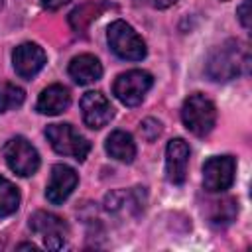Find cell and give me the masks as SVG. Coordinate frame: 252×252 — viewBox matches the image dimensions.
I'll return each instance as SVG.
<instances>
[{
	"label": "cell",
	"instance_id": "cell-1",
	"mask_svg": "<svg viewBox=\"0 0 252 252\" xmlns=\"http://www.w3.org/2000/svg\"><path fill=\"white\" fill-rule=\"evenodd\" d=\"M250 65L248 47L238 39H226L217 45L207 57V75L213 81H230L242 75Z\"/></svg>",
	"mask_w": 252,
	"mask_h": 252
},
{
	"label": "cell",
	"instance_id": "cell-2",
	"mask_svg": "<svg viewBox=\"0 0 252 252\" xmlns=\"http://www.w3.org/2000/svg\"><path fill=\"white\" fill-rule=\"evenodd\" d=\"M181 120L185 128L195 136H207L217 122L215 102L203 93H193L185 98L181 106Z\"/></svg>",
	"mask_w": 252,
	"mask_h": 252
},
{
	"label": "cell",
	"instance_id": "cell-3",
	"mask_svg": "<svg viewBox=\"0 0 252 252\" xmlns=\"http://www.w3.org/2000/svg\"><path fill=\"white\" fill-rule=\"evenodd\" d=\"M106 39L110 49L128 61H142L146 57V43L138 32L124 20H114L106 30Z\"/></svg>",
	"mask_w": 252,
	"mask_h": 252
},
{
	"label": "cell",
	"instance_id": "cell-4",
	"mask_svg": "<svg viewBox=\"0 0 252 252\" xmlns=\"http://www.w3.org/2000/svg\"><path fill=\"white\" fill-rule=\"evenodd\" d=\"M45 136L57 154L71 156L77 161H85L91 152V142L83 134H79L71 124H49L45 128Z\"/></svg>",
	"mask_w": 252,
	"mask_h": 252
},
{
	"label": "cell",
	"instance_id": "cell-5",
	"mask_svg": "<svg viewBox=\"0 0 252 252\" xmlns=\"http://www.w3.org/2000/svg\"><path fill=\"white\" fill-rule=\"evenodd\" d=\"M152 85H154V77L148 71L132 69V71H126L116 77V81L112 85V93L122 104L138 106L144 100L146 93L152 89Z\"/></svg>",
	"mask_w": 252,
	"mask_h": 252
},
{
	"label": "cell",
	"instance_id": "cell-6",
	"mask_svg": "<svg viewBox=\"0 0 252 252\" xmlns=\"http://www.w3.org/2000/svg\"><path fill=\"white\" fill-rule=\"evenodd\" d=\"M30 226L35 234L41 236L45 248L61 250L63 246H67L69 226H67L65 219H61L53 213H47V211H35L30 217Z\"/></svg>",
	"mask_w": 252,
	"mask_h": 252
},
{
	"label": "cell",
	"instance_id": "cell-7",
	"mask_svg": "<svg viewBox=\"0 0 252 252\" xmlns=\"http://www.w3.org/2000/svg\"><path fill=\"white\" fill-rule=\"evenodd\" d=\"M4 158L8 167L20 177H30L39 169V154L24 136H16L6 142Z\"/></svg>",
	"mask_w": 252,
	"mask_h": 252
},
{
	"label": "cell",
	"instance_id": "cell-8",
	"mask_svg": "<svg viewBox=\"0 0 252 252\" xmlns=\"http://www.w3.org/2000/svg\"><path fill=\"white\" fill-rule=\"evenodd\" d=\"M236 161L232 156H215L203 163V187L209 193L226 191L234 183Z\"/></svg>",
	"mask_w": 252,
	"mask_h": 252
},
{
	"label": "cell",
	"instance_id": "cell-9",
	"mask_svg": "<svg viewBox=\"0 0 252 252\" xmlns=\"http://www.w3.org/2000/svg\"><path fill=\"white\" fill-rule=\"evenodd\" d=\"M81 114H83V122L93 128L98 130L102 126H106L112 116H114V108L110 104V100L98 93V91H89L83 94L81 98Z\"/></svg>",
	"mask_w": 252,
	"mask_h": 252
},
{
	"label": "cell",
	"instance_id": "cell-10",
	"mask_svg": "<svg viewBox=\"0 0 252 252\" xmlns=\"http://www.w3.org/2000/svg\"><path fill=\"white\" fill-rule=\"evenodd\" d=\"M77 183H79V175L73 167H69L65 163H55L51 167V177H49V183H47V189H45L47 201L53 203V205L63 203L73 193Z\"/></svg>",
	"mask_w": 252,
	"mask_h": 252
},
{
	"label": "cell",
	"instance_id": "cell-11",
	"mask_svg": "<svg viewBox=\"0 0 252 252\" xmlns=\"http://www.w3.org/2000/svg\"><path fill=\"white\" fill-rule=\"evenodd\" d=\"M45 61H47V55L37 43H22L12 53L14 69L22 79L35 77L43 69Z\"/></svg>",
	"mask_w": 252,
	"mask_h": 252
},
{
	"label": "cell",
	"instance_id": "cell-12",
	"mask_svg": "<svg viewBox=\"0 0 252 252\" xmlns=\"http://www.w3.org/2000/svg\"><path fill=\"white\" fill-rule=\"evenodd\" d=\"M189 144L183 138H173L165 148V173L173 185H181L187 177L189 163Z\"/></svg>",
	"mask_w": 252,
	"mask_h": 252
},
{
	"label": "cell",
	"instance_id": "cell-13",
	"mask_svg": "<svg viewBox=\"0 0 252 252\" xmlns=\"http://www.w3.org/2000/svg\"><path fill=\"white\" fill-rule=\"evenodd\" d=\"M71 104V94L63 85H51L47 89L41 91L37 102H35V110L39 114H47V116H55L61 114L69 108Z\"/></svg>",
	"mask_w": 252,
	"mask_h": 252
},
{
	"label": "cell",
	"instance_id": "cell-14",
	"mask_svg": "<svg viewBox=\"0 0 252 252\" xmlns=\"http://www.w3.org/2000/svg\"><path fill=\"white\" fill-rule=\"evenodd\" d=\"M69 77L77 85H91V83H94L102 77V65L91 53L77 55L69 63Z\"/></svg>",
	"mask_w": 252,
	"mask_h": 252
},
{
	"label": "cell",
	"instance_id": "cell-15",
	"mask_svg": "<svg viewBox=\"0 0 252 252\" xmlns=\"http://www.w3.org/2000/svg\"><path fill=\"white\" fill-rule=\"evenodd\" d=\"M104 150L110 158L124 161V163H132L136 158V144L132 140V136L124 130H114L110 132V136L104 142Z\"/></svg>",
	"mask_w": 252,
	"mask_h": 252
},
{
	"label": "cell",
	"instance_id": "cell-16",
	"mask_svg": "<svg viewBox=\"0 0 252 252\" xmlns=\"http://www.w3.org/2000/svg\"><path fill=\"white\" fill-rule=\"evenodd\" d=\"M102 12V6L100 4H94V2H89V4H83L79 8H75L71 14H69V24L75 32H85L91 22H94Z\"/></svg>",
	"mask_w": 252,
	"mask_h": 252
},
{
	"label": "cell",
	"instance_id": "cell-17",
	"mask_svg": "<svg viewBox=\"0 0 252 252\" xmlns=\"http://www.w3.org/2000/svg\"><path fill=\"white\" fill-rule=\"evenodd\" d=\"M20 207V191L18 187L0 175V217H8L16 213Z\"/></svg>",
	"mask_w": 252,
	"mask_h": 252
},
{
	"label": "cell",
	"instance_id": "cell-18",
	"mask_svg": "<svg viewBox=\"0 0 252 252\" xmlns=\"http://www.w3.org/2000/svg\"><path fill=\"white\" fill-rule=\"evenodd\" d=\"M24 98H26V93H24L22 87H18L14 83H8V81L0 83V112L22 106Z\"/></svg>",
	"mask_w": 252,
	"mask_h": 252
},
{
	"label": "cell",
	"instance_id": "cell-19",
	"mask_svg": "<svg viewBox=\"0 0 252 252\" xmlns=\"http://www.w3.org/2000/svg\"><path fill=\"white\" fill-rule=\"evenodd\" d=\"M238 213V203L234 199H222L213 203V213H211V220L215 224H228L234 220Z\"/></svg>",
	"mask_w": 252,
	"mask_h": 252
},
{
	"label": "cell",
	"instance_id": "cell-20",
	"mask_svg": "<svg viewBox=\"0 0 252 252\" xmlns=\"http://www.w3.org/2000/svg\"><path fill=\"white\" fill-rule=\"evenodd\" d=\"M161 122L159 120H156V118H146L142 124H140V134H142V138L146 140V142H154V140H158L159 138V134H161Z\"/></svg>",
	"mask_w": 252,
	"mask_h": 252
},
{
	"label": "cell",
	"instance_id": "cell-21",
	"mask_svg": "<svg viewBox=\"0 0 252 252\" xmlns=\"http://www.w3.org/2000/svg\"><path fill=\"white\" fill-rule=\"evenodd\" d=\"M236 16H238L242 28L250 30V0H244V2L236 8Z\"/></svg>",
	"mask_w": 252,
	"mask_h": 252
},
{
	"label": "cell",
	"instance_id": "cell-22",
	"mask_svg": "<svg viewBox=\"0 0 252 252\" xmlns=\"http://www.w3.org/2000/svg\"><path fill=\"white\" fill-rule=\"evenodd\" d=\"M37 2H39V6H43L45 10H59L61 6L69 4L71 0H37Z\"/></svg>",
	"mask_w": 252,
	"mask_h": 252
},
{
	"label": "cell",
	"instance_id": "cell-23",
	"mask_svg": "<svg viewBox=\"0 0 252 252\" xmlns=\"http://www.w3.org/2000/svg\"><path fill=\"white\" fill-rule=\"evenodd\" d=\"M152 2V6H156V8H169V6H173L177 0H150Z\"/></svg>",
	"mask_w": 252,
	"mask_h": 252
},
{
	"label": "cell",
	"instance_id": "cell-24",
	"mask_svg": "<svg viewBox=\"0 0 252 252\" xmlns=\"http://www.w3.org/2000/svg\"><path fill=\"white\" fill-rule=\"evenodd\" d=\"M24 248H28V250H37V246L32 244V242H22V244H18V250H24Z\"/></svg>",
	"mask_w": 252,
	"mask_h": 252
},
{
	"label": "cell",
	"instance_id": "cell-25",
	"mask_svg": "<svg viewBox=\"0 0 252 252\" xmlns=\"http://www.w3.org/2000/svg\"><path fill=\"white\" fill-rule=\"evenodd\" d=\"M2 6H4V0H0V10H2Z\"/></svg>",
	"mask_w": 252,
	"mask_h": 252
}]
</instances>
